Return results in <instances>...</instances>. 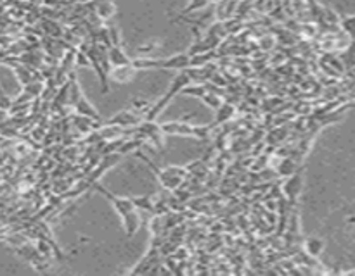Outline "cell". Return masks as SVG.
<instances>
[{"label":"cell","instance_id":"1","mask_svg":"<svg viewBox=\"0 0 355 276\" xmlns=\"http://www.w3.org/2000/svg\"><path fill=\"white\" fill-rule=\"evenodd\" d=\"M90 188L95 190V192H99V193H103V195L111 202V205L115 207V211L120 214V216H123V214H127V213H130V211L135 209L134 204H132V198H125V197L113 195L111 192H108V190L104 188V186H100V185H97V183H94V185L90 186Z\"/></svg>","mask_w":355,"mask_h":276},{"label":"cell","instance_id":"2","mask_svg":"<svg viewBox=\"0 0 355 276\" xmlns=\"http://www.w3.org/2000/svg\"><path fill=\"white\" fill-rule=\"evenodd\" d=\"M137 131H139L144 138H151V140L155 142L156 149L165 150V145H163L165 133L161 131V126H158L155 121H142V123L137 126Z\"/></svg>","mask_w":355,"mask_h":276},{"label":"cell","instance_id":"3","mask_svg":"<svg viewBox=\"0 0 355 276\" xmlns=\"http://www.w3.org/2000/svg\"><path fill=\"white\" fill-rule=\"evenodd\" d=\"M137 156H139L140 159H142V161L149 166V168H151L153 171H155L156 178H158V180L161 181V185H163L165 188H168V190H177V188H179V185H180V181H182V178H175V176H170V174H167V173L163 171V169H160L158 166L155 164V162H151L146 156H142L140 152H137Z\"/></svg>","mask_w":355,"mask_h":276},{"label":"cell","instance_id":"4","mask_svg":"<svg viewBox=\"0 0 355 276\" xmlns=\"http://www.w3.org/2000/svg\"><path fill=\"white\" fill-rule=\"evenodd\" d=\"M189 60H191V55L189 54L170 55L167 59H160L158 69H179V71H185L189 67Z\"/></svg>","mask_w":355,"mask_h":276},{"label":"cell","instance_id":"5","mask_svg":"<svg viewBox=\"0 0 355 276\" xmlns=\"http://www.w3.org/2000/svg\"><path fill=\"white\" fill-rule=\"evenodd\" d=\"M301 190V173L296 171L293 174H289V178L284 181V186H282V192H284L286 198L289 202H294Z\"/></svg>","mask_w":355,"mask_h":276},{"label":"cell","instance_id":"6","mask_svg":"<svg viewBox=\"0 0 355 276\" xmlns=\"http://www.w3.org/2000/svg\"><path fill=\"white\" fill-rule=\"evenodd\" d=\"M122 219H123L122 223H123L125 233H127V238H132L134 237V233L139 230V226H140V216L135 213V209H134V211H130V213L123 214Z\"/></svg>","mask_w":355,"mask_h":276},{"label":"cell","instance_id":"7","mask_svg":"<svg viewBox=\"0 0 355 276\" xmlns=\"http://www.w3.org/2000/svg\"><path fill=\"white\" fill-rule=\"evenodd\" d=\"M161 131L167 133V135L192 136V124H185V123H165V124H161Z\"/></svg>","mask_w":355,"mask_h":276},{"label":"cell","instance_id":"8","mask_svg":"<svg viewBox=\"0 0 355 276\" xmlns=\"http://www.w3.org/2000/svg\"><path fill=\"white\" fill-rule=\"evenodd\" d=\"M137 69L130 64H127V66H116V67H111V76L115 81H118V83H127V81H130L134 78Z\"/></svg>","mask_w":355,"mask_h":276},{"label":"cell","instance_id":"9","mask_svg":"<svg viewBox=\"0 0 355 276\" xmlns=\"http://www.w3.org/2000/svg\"><path fill=\"white\" fill-rule=\"evenodd\" d=\"M108 59H110V64L111 67H116V66H127V64H130L132 60L128 57L127 54L122 50V47L118 45H113L110 47V52H108Z\"/></svg>","mask_w":355,"mask_h":276},{"label":"cell","instance_id":"10","mask_svg":"<svg viewBox=\"0 0 355 276\" xmlns=\"http://www.w3.org/2000/svg\"><path fill=\"white\" fill-rule=\"evenodd\" d=\"M73 107L76 109V112H78L80 116H85V117H90V119H95V121H100V116H99V112L95 111L94 107L90 105V102L85 99V97L82 95V99L76 102Z\"/></svg>","mask_w":355,"mask_h":276},{"label":"cell","instance_id":"11","mask_svg":"<svg viewBox=\"0 0 355 276\" xmlns=\"http://www.w3.org/2000/svg\"><path fill=\"white\" fill-rule=\"evenodd\" d=\"M303 249L310 257H319V255L322 254V250H324V242H322L321 238H316V237L307 238Z\"/></svg>","mask_w":355,"mask_h":276},{"label":"cell","instance_id":"12","mask_svg":"<svg viewBox=\"0 0 355 276\" xmlns=\"http://www.w3.org/2000/svg\"><path fill=\"white\" fill-rule=\"evenodd\" d=\"M234 111H236V107H234L232 104L222 102L220 107L217 109V116H215V121H213V124L217 126V124H222V123H225V121H229L234 116Z\"/></svg>","mask_w":355,"mask_h":276},{"label":"cell","instance_id":"13","mask_svg":"<svg viewBox=\"0 0 355 276\" xmlns=\"http://www.w3.org/2000/svg\"><path fill=\"white\" fill-rule=\"evenodd\" d=\"M95 14H99V18L103 19H111L116 14V6L111 0H100L95 6Z\"/></svg>","mask_w":355,"mask_h":276},{"label":"cell","instance_id":"14","mask_svg":"<svg viewBox=\"0 0 355 276\" xmlns=\"http://www.w3.org/2000/svg\"><path fill=\"white\" fill-rule=\"evenodd\" d=\"M340 26L350 36V40L355 38V16H346V18L340 19Z\"/></svg>","mask_w":355,"mask_h":276},{"label":"cell","instance_id":"15","mask_svg":"<svg viewBox=\"0 0 355 276\" xmlns=\"http://www.w3.org/2000/svg\"><path fill=\"white\" fill-rule=\"evenodd\" d=\"M132 204H134V207H139V209H144V211H155V204H153V200L147 195L134 197L132 198Z\"/></svg>","mask_w":355,"mask_h":276},{"label":"cell","instance_id":"16","mask_svg":"<svg viewBox=\"0 0 355 276\" xmlns=\"http://www.w3.org/2000/svg\"><path fill=\"white\" fill-rule=\"evenodd\" d=\"M277 171H279L281 176H289V174H293L296 171V164H294L293 159H284V161H281Z\"/></svg>","mask_w":355,"mask_h":276},{"label":"cell","instance_id":"17","mask_svg":"<svg viewBox=\"0 0 355 276\" xmlns=\"http://www.w3.org/2000/svg\"><path fill=\"white\" fill-rule=\"evenodd\" d=\"M201 100H203V102L207 104L210 109H219L222 105V97L215 95V93H210V92L205 93V95L201 97Z\"/></svg>","mask_w":355,"mask_h":276},{"label":"cell","instance_id":"18","mask_svg":"<svg viewBox=\"0 0 355 276\" xmlns=\"http://www.w3.org/2000/svg\"><path fill=\"white\" fill-rule=\"evenodd\" d=\"M180 93H185V95H194V97H203L205 93H207V88H205V85H196V87H192V85H187V87L182 88V92Z\"/></svg>","mask_w":355,"mask_h":276},{"label":"cell","instance_id":"19","mask_svg":"<svg viewBox=\"0 0 355 276\" xmlns=\"http://www.w3.org/2000/svg\"><path fill=\"white\" fill-rule=\"evenodd\" d=\"M108 30V35H110V42L111 45H118L122 43V36H120V31H118V26L116 24H110V28H106Z\"/></svg>","mask_w":355,"mask_h":276},{"label":"cell","instance_id":"20","mask_svg":"<svg viewBox=\"0 0 355 276\" xmlns=\"http://www.w3.org/2000/svg\"><path fill=\"white\" fill-rule=\"evenodd\" d=\"M208 2H212V0H191V4H189V6L185 7V9L180 12V14L185 16V14H189V12H192V11L201 9V7L208 6Z\"/></svg>","mask_w":355,"mask_h":276},{"label":"cell","instance_id":"21","mask_svg":"<svg viewBox=\"0 0 355 276\" xmlns=\"http://www.w3.org/2000/svg\"><path fill=\"white\" fill-rule=\"evenodd\" d=\"M75 62L78 64V66H83V67H88L90 66V59H88L87 52H76L75 54Z\"/></svg>","mask_w":355,"mask_h":276},{"label":"cell","instance_id":"22","mask_svg":"<svg viewBox=\"0 0 355 276\" xmlns=\"http://www.w3.org/2000/svg\"><path fill=\"white\" fill-rule=\"evenodd\" d=\"M215 28H220V33L224 35L225 33V28H224V24H215ZM210 35H215V36H219V30H210ZM220 38V36H219Z\"/></svg>","mask_w":355,"mask_h":276}]
</instances>
